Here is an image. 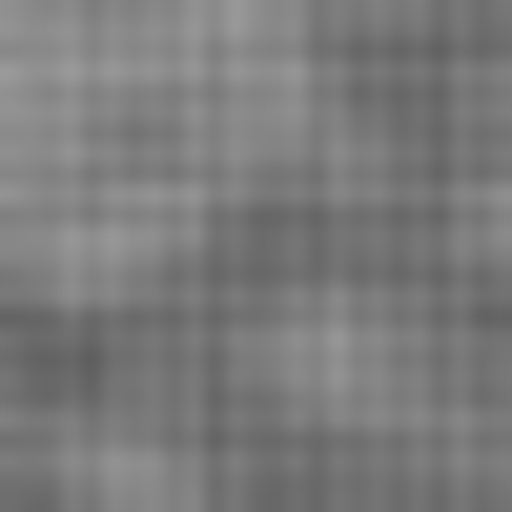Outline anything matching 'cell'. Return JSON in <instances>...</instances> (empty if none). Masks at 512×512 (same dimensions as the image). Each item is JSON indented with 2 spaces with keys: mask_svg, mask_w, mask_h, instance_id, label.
Listing matches in <instances>:
<instances>
[{
  "mask_svg": "<svg viewBox=\"0 0 512 512\" xmlns=\"http://www.w3.org/2000/svg\"><path fill=\"white\" fill-rule=\"evenodd\" d=\"M328 103L308 0H0V287L144 308L287 185Z\"/></svg>",
  "mask_w": 512,
  "mask_h": 512,
  "instance_id": "cell-1",
  "label": "cell"
}]
</instances>
